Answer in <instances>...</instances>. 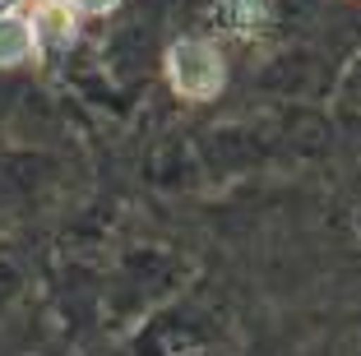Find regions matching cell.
Returning a JSON list of instances; mask_svg holds the SVG:
<instances>
[{"instance_id": "6", "label": "cell", "mask_w": 361, "mask_h": 356, "mask_svg": "<svg viewBox=\"0 0 361 356\" xmlns=\"http://www.w3.org/2000/svg\"><path fill=\"white\" fill-rule=\"evenodd\" d=\"M14 5H19V0H0V14H14Z\"/></svg>"}, {"instance_id": "4", "label": "cell", "mask_w": 361, "mask_h": 356, "mask_svg": "<svg viewBox=\"0 0 361 356\" xmlns=\"http://www.w3.org/2000/svg\"><path fill=\"white\" fill-rule=\"evenodd\" d=\"M37 51V37H32V23L19 14H0V65H19Z\"/></svg>"}, {"instance_id": "5", "label": "cell", "mask_w": 361, "mask_h": 356, "mask_svg": "<svg viewBox=\"0 0 361 356\" xmlns=\"http://www.w3.org/2000/svg\"><path fill=\"white\" fill-rule=\"evenodd\" d=\"M121 0H70V10H79V14H111Z\"/></svg>"}, {"instance_id": "1", "label": "cell", "mask_w": 361, "mask_h": 356, "mask_svg": "<svg viewBox=\"0 0 361 356\" xmlns=\"http://www.w3.org/2000/svg\"><path fill=\"white\" fill-rule=\"evenodd\" d=\"M162 70H167V84L180 102H213L227 88V61L204 37H176L167 47Z\"/></svg>"}, {"instance_id": "2", "label": "cell", "mask_w": 361, "mask_h": 356, "mask_svg": "<svg viewBox=\"0 0 361 356\" xmlns=\"http://www.w3.org/2000/svg\"><path fill=\"white\" fill-rule=\"evenodd\" d=\"M32 37L37 42H51V47H70L79 37V19L65 0H42L37 14H32Z\"/></svg>"}, {"instance_id": "3", "label": "cell", "mask_w": 361, "mask_h": 356, "mask_svg": "<svg viewBox=\"0 0 361 356\" xmlns=\"http://www.w3.org/2000/svg\"><path fill=\"white\" fill-rule=\"evenodd\" d=\"M213 19H218L223 32H232V37H255L269 23V5L264 0H218Z\"/></svg>"}]
</instances>
